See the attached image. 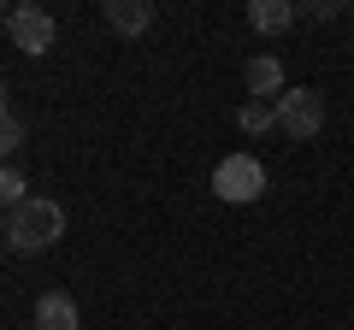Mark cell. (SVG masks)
I'll return each instance as SVG.
<instances>
[{"instance_id":"obj_1","label":"cell","mask_w":354,"mask_h":330,"mask_svg":"<svg viewBox=\"0 0 354 330\" xmlns=\"http://www.w3.org/2000/svg\"><path fill=\"white\" fill-rule=\"evenodd\" d=\"M59 236H65V206L59 201L30 195L24 206L6 213V248H12V254H41V248H53Z\"/></svg>"},{"instance_id":"obj_2","label":"cell","mask_w":354,"mask_h":330,"mask_svg":"<svg viewBox=\"0 0 354 330\" xmlns=\"http://www.w3.org/2000/svg\"><path fill=\"white\" fill-rule=\"evenodd\" d=\"M213 195H218V201H230V206H254L266 195V165L254 159L248 148L225 153V159L213 165Z\"/></svg>"},{"instance_id":"obj_3","label":"cell","mask_w":354,"mask_h":330,"mask_svg":"<svg viewBox=\"0 0 354 330\" xmlns=\"http://www.w3.org/2000/svg\"><path fill=\"white\" fill-rule=\"evenodd\" d=\"M272 106H278V130L290 142H313L319 130H325V95L319 89H301V83H295V89H283Z\"/></svg>"},{"instance_id":"obj_4","label":"cell","mask_w":354,"mask_h":330,"mask_svg":"<svg viewBox=\"0 0 354 330\" xmlns=\"http://www.w3.org/2000/svg\"><path fill=\"white\" fill-rule=\"evenodd\" d=\"M6 36H12V48H18V53L41 59V53L59 41V24H53L48 6H36V0H18L12 12H6Z\"/></svg>"},{"instance_id":"obj_5","label":"cell","mask_w":354,"mask_h":330,"mask_svg":"<svg viewBox=\"0 0 354 330\" xmlns=\"http://www.w3.org/2000/svg\"><path fill=\"white\" fill-rule=\"evenodd\" d=\"M242 83H248V101H278L283 95V59L260 53V59L242 65Z\"/></svg>"},{"instance_id":"obj_6","label":"cell","mask_w":354,"mask_h":330,"mask_svg":"<svg viewBox=\"0 0 354 330\" xmlns=\"http://www.w3.org/2000/svg\"><path fill=\"white\" fill-rule=\"evenodd\" d=\"M101 18L118 36H142V30H153V0H106Z\"/></svg>"},{"instance_id":"obj_7","label":"cell","mask_w":354,"mask_h":330,"mask_svg":"<svg viewBox=\"0 0 354 330\" xmlns=\"http://www.w3.org/2000/svg\"><path fill=\"white\" fill-rule=\"evenodd\" d=\"M36 330H83V313L65 289H48L36 295Z\"/></svg>"},{"instance_id":"obj_8","label":"cell","mask_w":354,"mask_h":330,"mask_svg":"<svg viewBox=\"0 0 354 330\" xmlns=\"http://www.w3.org/2000/svg\"><path fill=\"white\" fill-rule=\"evenodd\" d=\"M295 18H301L295 0H248V30H260V36H283Z\"/></svg>"},{"instance_id":"obj_9","label":"cell","mask_w":354,"mask_h":330,"mask_svg":"<svg viewBox=\"0 0 354 330\" xmlns=\"http://www.w3.org/2000/svg\"><path fill=\"white\" fill-rule=\"evenodd\" d=\"M236 130L242 136H272V130H278V106L272 101H242L236 106Z\"/></svg>"},{"instance_id":"obj_10","label":"cell","mask_w":354,"mask_h":330,"mask_svg":"<svg viewBox=\"0 0 354 330\" xmlns=\"http://www.w3.org/2000/svg\"><path fill=\"white\" fill-rule=\"evenodd\" d=\"M30 201V183H24V171L18 165H0V206L12 213V206H24Z\"/></svg>"},{"instance_id":"obj_11","label":"cell","mask_w":354,"mask_h":330,"mask_svg":"<svg viewBox=\"0 0 354 330\" xmlns=\"http://www.w3.org/2000/svg\"><path fill=\"white\" fill-rule=\"evenodd\" d=\"M18 148H24V118H18V113H0V165H12Z\"/></svg>"},{"instance_id":"obj_12","label":"cell","mask_w":354,"mask_h":330,"mask_svg":"<svg viewBox=\"0 0 354 330\" xmlns=\"http://www.w3.org/2000/svg\"><path fill=\"white\" fill-rule=\"evenodd\" d=\"M295 12H301V18H337L342 6H337V0H313V6H295Z\"/></svg>"},{"instance_id":"obj_13","label":"cell","mask_w":354,"mask_h":330,"mask_svg":"<svg viewBox=\"0 0 354 330\" xmlns=\"http://www.w3.org/2000/svg\"><path fill=\"white\" fill-rule=\"evenodd\" d=\"M0 113H12V106H6V83H0Z\"/></svg>"}]
</instances>
